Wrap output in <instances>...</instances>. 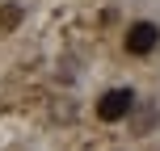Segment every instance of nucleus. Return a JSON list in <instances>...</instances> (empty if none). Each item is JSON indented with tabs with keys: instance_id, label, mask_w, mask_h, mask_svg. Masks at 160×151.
I'll return each instance as SVG.
<instances>
[{
	"instance_id": "obj_2",
	"label": "nucleus",
	"mask_w": 160,
	"mask_h": 151,
	"mask_svg": "<svg viewBox=\"0 0 160 151\" xmlns=\"http://www.w3.org/2000/svg\"><path fill=\"white\" fill-rule=\"evenodd\" d=\"M156 42H160V30L152 21H135L127 30V50H131V55H152Z\"/></svg>"
},
{
	"instance_id": "obj_1",
	"label": "nucleus",
	"mask_w": 160,
	"mask_h": 151,
	"mask_svg": "<svg viewBox=\"0 0 160 151\" xmlns=\"http://www.w3.org/2000/svg\"><path fill=\"white\" fill-rule=\"evenodd\" d=\"M131 109H135V92H131V88H110V92L97 101V118L101 122H122Z\"/></svg>"
}]
</instances>
